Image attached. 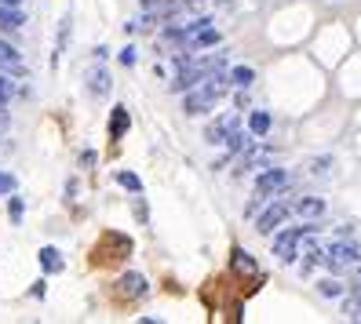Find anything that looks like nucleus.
I'll use <instances>...</instances> for the list:
<instances>
[{"mask_svg": "<svg viewBox=\"0 0 361 324\" xmlns=\"http://www.w3.org/2000/svg\"><path fill=\"white\" fill-rule=\"evenodd\" d=\"M226 95V77H219V73H208V77H201L194 88H186V95H183V113H190V117H197V113H208V110H216V102Z\"/></svg>", "mask_w": 361, "mask_h": 324, "instance_id": "f257e3e1", "label": "nucleus"}, {"mask_svg": "<svg viewBox=\"0 0 361 324\" xmlns=\"http://www.w3.org/2000/svg\"><path fill=\"white\" fill-rule=\"evenodd\" d=\"M361 258V248L354 241H332L325 251H322V263L336 273V270H343V266H354Z\"/></svg>", "mask_w": 361, "mask_h": 324, "instance_id": "f03ea898", "label": "nucleus"}, {"mask_svg": "<svg viewBox=\"0 0 361 324\" xmlns=\"http://www.w3.org/2000/svg\"><path fill=\"white\" fill-rule=\"evenodd\" d=\"M317 226H295V230H288V233H281L278 237V241H274V255H278L281 258V263H292V258H295V248H300V241H303V237L307 233H314Z\"/></svg>", "mask_w": 361, "mask_h": 324, "instance_id": "7ed1b4c3", "label": "nucleus"}, {"mask_svg": "<svg viewBox=\"0 0 361 324\" xmlns=\"http://www.w3.org/2000/svg\"><path fill=\"white\" fill-rule=\"evenodd\" d=\"M285 182H288V175H285V168H267L263 175L256 179V197H270V193H278V189H285Z\"/></svg>", "mask_w": 361, "mask_h": 324, "instance_id": "20e7f679", "label": "nucleus"}, {"mask_svg": "<svg viewBox=\"0 0 361 324\" xmlns=\"http://www.w3.org/2000/svg\"><path fill=\"white\" fill-rule=\"evenodd\" d=\"M285 215H288V204H285V201H274V204L259 215V226H256V230H259V233H274V226L285 223Z\"/></svg>", "mask_w": 361, "mask_h": 324, "instance_id": "39448f33", "label": "nucleus"}, {"mask_svg": "<svg viewBox=\"0 0 361 324\" xmlns=\"http://www.w3.org/2000/svg\"><path fill=\"white\" fill-rule=\"evenodd\" d=\"M117 292H121L124 299H142V295H146V277H142V273H124V277L117 280Z\"/></svg>", "mask_w": 361, "mask_h": 324, "instance_id": "423d86ee", "label": "nucleus"}, {"mask_svg": "<svg viewBox=\"0 0 361 324\" xmlns=\"http://www.w3.org/2000/svg\"><path fill=\"white\" fill-rule=\"evenodd\" d=\"M233 132H238V117H226V120H216V124H208V132H204V139L212 142V146H219V142H226Z\"/></svg>", "mask_w": 361, "mask_h": 324, "instance_id": "0eeeda50", "label": "nucleus"}, {"mask_svg": "<svg viewBox=\"0 0 361 324\" xmlns=\"http://www.w3.org/2000/svg\"><path fill=\"white\" fill-rule=\"evenodd\" d=\"M292 211L300 215V219H317V215H325V201L322 197H300L292 204Z\"/></svg>", "mask_w": 361, "mask_h": 324, "instance_id": "6e6552de", "label": "nucleus"}, {"mask_svg": "<svg viewBox=\"0 0 361 324\" xmlns=\"http://www.w3.org/2000/svg\"><path fill=\"white\" fill-rule=\"evenodd\" d=\"M310 237H314V233H307L303 241H300V248H295V255H303V258H300V270H303V273H310V270H314V263L322 258V251L314 248V241H310Z\"/></svg>", "mask_w": 361, "mask_h": 324, "instance_id": "1a4fd4ad", "label": "nucleus"}, {"mask_svg": "<svg viewBox=\"0 0 361 324\" xmlns=\"http://www.w3.org/2000/svg\"><path fill=\"white\" fill-rule=\"evenodd\" d=\"M128 110L124 106H114V113H110V139H124V132H128Z\"/></svg>", "mask_w": 361, "mask_h": 324, "instance_id": "9d476101", "label": "nucleus"}, {"mask_svg": "<svg viewBox=\"0 0 361 324\" xmlns=\"http://www.w3.org/2000/svg\"><path fill=\"white\" fill-rule=\"evenodd\" d=\"M233 270H238V273H248V277H259L256 258H252L245 248H233Z\"/></svg>", "mask_w": 361, "mask_h": 324, "instance_id": "9b49d317", "label": "nucleus"}, {"mask_svg": "<svg viewBox=\"0 0 361 324\" xmlns=\"http://www.w3.org/2000/svg\"><path fill=\"white\" fill-rule=\"evenodd\" d=\"M26 23V15L18 11V4H0V26L4 30H18Z\"/></svg>", "mask_w": 361, "mask_h": 324, "instance_id": "f8f14e48", "label": "nucleus"}, {"mask_svg": "<svg viewBox=\"0 0 361 324\" xmlns=\"http://www.w3.org/2000/svg\"><path fill=\"white\" fill-rule=\"evenodd\" d=\"M0 70H23V58H18V51L8 44V40H0Z\"/></svg>", "mask_w": 361, "mask_h": 324, "instance_id": "ddd939ff", "label": "nucleus"}, {"mask_svg": "<svg viewBox=\"0 0 361 324\" xmlns=\"http://www.w3.org/2000/svg\"><path fill=\"white\" fill-rule=\"evenodd\" d=\"M88 92H92V95H106V92H110V73L95 70V73L88 77Z\"/></svg>", "mask_w": 361, "mask_h": 324, "instance_id": "4468645a", "label": "nucleus"}, {"mask_svg": "<svg viewBox=\"0 0 361 324\" xmlns=\"http://www.w3.org/2000/svg\"><path fill=\"white\" fill-rule=\"evenodd\" d=\"M40 266H44L48 273H59L62 270V255L55 248H40Z\"/></svg>", "mask_w": 361, "mask_h": 324, "instance_id": "2eb2a0df", "label": "nucleus"}, {"mask_svg": "<svg viewBox=\"0 0 361 324\" xmlns=\"http://www.w3.org/2000/svg\"><path fill=\"white\" fill-rule=\"evenodd\" d=\"M212 44H219V33L208 30V26H201V30L194 33V48H212Z\"/></svg>", "mask_w": 361, "mask_h": 324, "instance_id": "dca6fc26", "label": "nucleus"}, {"mask_svg": "<svg viewBox=\"0 0 361 324\" xmlns=\"http://www.w3.org/2000/svg\"><path fill=\"white\" fill-rule=\"evenodd\" d=\"M248 127H252V135H267L270 132V113H263V110L252 113L248 117Z\"/></svg>", "mask_w": 361, "mask_h": 324, "instance_id": "f3484780", "label": "nucleus"}, {"mask_svg": "<svg viewBox=\"0 0 361 324\" xmlns=\"http://www.w3.org/2000/svg\"><path fill=\"white\" fill-rule=\"evenodd\" d=\"M230 80L238 84V88H248V84L256 80V73H252V66H238V70L230 73Z\"/></svg>", "mask_w": 361, "mask_h": 324, "instance_id": "a211bd4d", "label": "nucleus"}, {"mask_svg": "<svg viewBox=\"0 0 361 324\" xmlns=\"http://www.w3.org/2000/svg\"><path fill=\"white\" fill-rule=\"evenodd\" d=\"M347 317L361 320V285H354V292H350V299H347Z\"/></svg>", "mask_w": 361, "mask_h": 324, "instance_id": "6ab92c4d", "label": "nucleus"}, {"mask_svg": "<svg viewBox=\"0 0 361 324\" xmlns=\"http://www.w3.org/2000/svg\"><path fill=\"white\" fill-rule=\"evenodd\" d=\"M317 292H322V295H329V299H339V295H343V285H339V280H322V285H317Z\"/></svg>", "mask_w": 361, "mask_h": 324, "instance_id": "aec40b11", "label": "nucleus"}, {"mask_svg": "<svg viewBox=\"0 0 361 324\" xmlns=\"http://www.w3.org/2000/svg\"><path fill=\"white\" fill-rule=\"evenodd\" d=\"M117 182H121L124 189H132V193H139V189H142L139 175H132V171H121V175H117Z\"/></svg>", "mask_w": 361, "mask_h": 324, "instance_id": "412c9836", "label": "nucleus"}, {"mask_svg": "<svg viewBox=\"0 0 361 324\" xmlns=\"http://www.w3.org/2000/svg\"><path fill=\"white\" fill-rule=\"evenodd\" d=\"M15 95V84L4 77V73H0V110H4V106H8V99Z\"/></svg>", "mask_w": 361, "mask_h": 324, "instance_id": "4be33fe9", "label": "nucleus"}, {"mask_svg": "<svg viewBox=\"0 0 361 324\" xmlns=\"http://www.w3.org/2000/svg\"><path fill=\"white\" fill-rule=\"evenodd\" d=\"M8 215H11V223H18V219H23V201H18V197H11V204H8Z\"/></svg>", "mask_w": 361, "mask_h": 324, "instance_id": "5701e85b", "label": "nucleus"}, {"mask_svg": "<svg viewBox=\"0 0 361 324\" xmlns=\"http://www.w3.org/2000/svg\"><path fill=\"white\" fill-rule=\"evenodd\" d=\"M121 66H135V48H124L121 51Z\"/></svg>", "mask_w": 361, "mask_h": 324, "instance_id": "b1692460", "label": "nucleus"}, {"mask_svg": "<svg viewBox=\"0 0 361 324\" xmlns=\"http://www.w3.org/2000/svg\"><path fill=\"white\" fill-rule=\"evenodd\" d=\"M15 189V179L11 175H4V171H0V193H11Z\"/></svg>", "mask_w": 361, "mask_h": 324, "instance_id": "393cba45", "label": "nucleus"}, {"mask_svg": "<svg viewBox=\"0 0 361 324\" xmlns=\"http://www.w3.org/2000/svg\"><path fill=\"white\" fill-rule=\"evenodd\" d=\"M354 285H361V270H357V277H354Z\"/></svg>", "mask_w": 361, "mask_h": 324, "instance_id": "a878e982", "label": "nucleus"}]
</instances>
